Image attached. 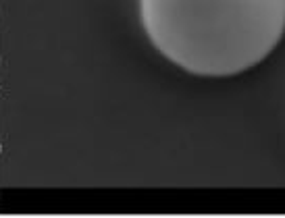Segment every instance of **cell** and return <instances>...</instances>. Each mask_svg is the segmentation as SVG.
<instances>
[{"instance_id":"1","label":"cell","mask_w":285,"mask_h":218,"mask_svg":"<svg viewBox=\"0 0 285 218\" xmlns=\"http://www.w3.org/2000/svg\"><path fill=\"white\" fill-rule=\"evenodd\" d=\"M139 11L160 54L204 77L256 67L285 33V0H139Z\"/></svg>"}]
</instances>
